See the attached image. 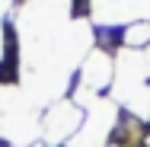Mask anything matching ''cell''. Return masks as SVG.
I'll return each instance as SVG.
<instances>
[{
    "label": "cell",
    "instance_id": "6da1fadb",
    "mask_svg": "<svg viewBox=\"0 0 150 147\" xmlns=\"http://www.w3.org/2000/svg\"><path fill=\"white\" fill-rule=\"evenodd\" d=\"M112 102L118 109H125V115L150 121V74H147V64H144V51L121 48L115 55Z\"/></svg>",
    "mask_w": 150,
    "mask_h": 147
},
{
    "label": "cell",
    "instance_id": "7a4b0ae2",
    "mask_svg": "<svg viewBox=\"0 0 150 147\" xmlns=\"http://www.w3.org/2000/svg\"><path fill=\"white\" fill-rule=\"evenodd\" d=\"M0 138L13 147L42 144V112L19 87H0Z\"/></svg>",
    "mask_w": 150,
    "mask_h": 147
},
{
    "label": "cell",
    "instance_id": "3957f363",
    "mask_svg": "<svg viewBox=\"0 0 150 147\" xmlns=\"http://www.w3.org/2000/svg\"><path fill=\"white\" fill-rule=\"evenodd\" d=\"M83 118L86 112L74 102V99H58L54 106H48V112L42 115V138H45V144L48 147H67L74 138H77V131L83 128Z\"/></svg>",
    "mask_w": 150,
    "mask_h": 147
},
{
    "label": "cell",
    "instance_id": "277c9868",
    "mask_svg": "<svg viewBox=\"0 0 150 147\" xmlns=\"http://www.w3.org/2000/svg\"><path fill=\"white\" fill-rule=\"evenodd\" d=\"M115 80V55H109L105 48H93L86 58L80 61V87L93 89L102 96V89Z\"/></svg>",
    "mask_w": 150,
    "mask_h": 147
},
{
    "label": "cell",
    "instance_id": "5b68a950",
    "mask_svg": "<svg viewBox=\"0 0 150 147\" xmlns=\"http://www.w3.org/2000/svg\"><path fill=\"white\" fill-rule=\"evenodd\" d=\"M121 48L147 51V48H150V23H134V26L121 29Z\"/></svg>",
    "mask_w": 150,
    "mask_h": 147
},
{
    "label": "cell",
    "instance_id": "8992f818",
    "mask_svg": "<svg viewBox=\"0 0 150 147\" xmlns=\"http://www.w3.org/2000/svg\"><path fill=\"white\" fill-rule=\"evenodd\" d=\"M144 64H147V74H150V48L144 51Z\"/></svg>",
    "mask_w": 150,
    "mask_h": 147
}]
</instances>
